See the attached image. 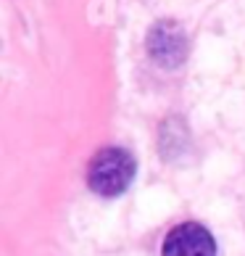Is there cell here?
Masks as SVG:
<instances>
[{
  "label": "cell",
  "mask_w": 245,
  "mask_h": 256,
  "mask_svg": "<svg viewBox=\"0 0 245 256\" xmlns=\"http://www.w3.org/2000/svg\"><path fill=\"white\" fill-rule=\"evenodd\" d=\"M137 164L124 148H103L92 156L87 166V185L92 193L103 198H116L127 190L135 180Z\"/></svg>",
  "instance_id": "obj_1"
},
{
  "label": "cell",
  "mask_w": 245,
  "mask_h": 256,
  "mask_svg": "<svg viewBox=\"0 0 245 256\" xmlns=\"http://www.w3.org/2000/svg\"><path fill=\"white\" fill-rule=\"evenodd\" d=\"M145 50L161 69H180L190 53V40L177 18H158L145 34Z\"/></svg>",
  "instance_id": "obj_2"
},
{
  "label": "cell",
  "mask_w": 245,
  "mask_h": 256,
  "mask_svg": "<svg viewBox=\"0 0 245 256\" xmlns=\"http://www.w3.org/2000/svg\"><path fill=\"white\" fill-rule=\"evenodd\" d=\"M161 256H216V240L203 224L182 222L164 238Z\"/></svg>",
  "instance_id": "obj_3"
}]
</instances>
